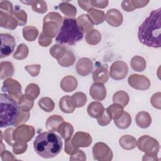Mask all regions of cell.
I'll return each instance as SVG.
<instances>
[{"label": "cell", "instance_id": "obj_33", "mask_svg": "<svg viewBox=\"0 0 161 161\" xmlns=\"http://www.w3.org/2000/svg\"><path fill=\"white\" fill-rule=\"evenodd\" d=\"M34 104V99L26 95H23L18 103L19 109L23 111H30Z\"/></svg>", "mask_w": 161, "mask_h": 161}, {"label": "cell", "instance_id": "obj_34", "mask_svg": "<svg viewBox=\"0 0 161 161\" xmlns=\"http://www.w3.org/2000/svg\"><path fill=\"white\" fill-rule=\"evenodd\" d=\"M38 35V30L33 26H26L23 28V38L28 42H33Z\"/></svg>", "mask_w": 161, "mask_h": 161}, {"label": "cell", "instance_id": "obj_49", "mask_svg": "<svg viewBox=\"0 0 161 161\" xmlns=\"http://www.w3.org/2000/svg\"><path fill=\"white\" fill-rule=\"evenodd\" d=\"M111 119H112L110 117L109 114H108L107 111L105 109H104L103 113L102 114V115L97 118L98 124L102 126H107L108 125H109L110 123Z\"/></svg>", "mask_w": 161, "mask_h": 161}, {"label": "cell", "instance_id": "obj_25", "mask_svg": "<svg viewBox=\"0 0 161 161\" xmlns=\"http://www.w3.org/2000/svg\"><path fill=\"white\" fill-rule=\"evenodd\" d=\"M87 15L93 25H99L105 20V13L103 11L91 8L87 11Z\"/></svg>", "mask_w": 161, "mask_h": 161}, {"label": "cell", "instance_id": "obj_26", "mask_svg": "<svg viewBox=\"0 0 161 161\" xmlns=\"http://www.w3.org/2000/svg\"><path fill=\"white\" fill-rule=\"evenodd\" d=\"M14 69L12 62L9 61L1 62L0 64V79L11 78L14 74Z\"/></svg>", "mask_w": 161, "mask_h": 161}, {"label": "cell", "instance_id": "obj_36", "mask_svg": "<svg viewBox=\"0 0 161 161\" xmlns=\"http://www.w3.org/2000/svg\"><path fill=\"white\" fill-rule=\"evenodd\" d=\"M75 61L74 54L70 50H67L64 56L59 60H57L58 63L62 67H68L72 65Z\"/></svg>", "mask_w": 161, "mask_h": 161}, {"label": "cell", "instance_id": "obj_50", "mask_svg": "<svg viewBox=\"0 0 161 161\" xmlns=\"http://www.w3.org/2000/svg\"><path fill=\"white\" fill-rule=\"evenodd\" d=\"M41 66L39 64H35V65H28L25 67V70L32 76V77H36L37 76L40 70Z\"/></svg>", "mask_w": 161, "mask_h": 161}, {"label": "cell", "instance_id": "obj_4", "mask_svg": "<svg viewBox=\"0 0 161 161\" xmlns=\"http://www.w3.org/2000/svg\"><path fill=\"white\" fill-rule=\"evenodd\" d=\"M0 108V127L14 125L19 112L17 103L8 94L1 93Z\"/></svg>", "mask_w": 161, "mask_h": 161}, {"label": "cell", "instance_id": "obj_45", "mask_svg": "<svg viewBox=\"0 0 161 161\" xmlns=\"http://www.w3.org/2000/svg\"><path fill=\"white\" fill-rule=\"evenodd\" d=\"M30 116V113L29 111H23L19 109L18 114L14 125L15 126H17L21 124L26 123L28 120Z\"/></svg>", "mask_w": 161, "mask_h": 161}, {"label": "cell", "instance_id": "obj_30", "mask_svg": "<svg viewBox=\"0 0 161 161\" xmlns=\"http://www.w3.org/2000/svg\"><path fill=\"white\" fill-rule=\"evenodd\" d=\"M130 97L127 92L124 91H118L115 92L113 97L114 103L118 104L122 107H125L129 103Z\"/></svg>", "mask_w": 161, "mask_h": 161}, {"label": "cell", "instance_id": "obj_58", "mask_svg": "<svg viewBox=\"0 0 161 161\" xmlns=\"http://www.w3.org/2000/svg\"><path fill=\"white\" fill-rule=\"evenodd\" d=\"M91 3L93 7H96L99 8H104L108 5V1H98V0H91Z\"/></svg>", "mask_w": 161, "mask_h": 161}, {"label": "cell", "instance_id": "obj_53", "mask_svg": "<svg viewBox=\"0 0 161 161\" xmlns=\"http://www.w3.org/2000/svg\"><path fill=\"white\" fill-rule=\"evenodd\" d=\"M121 8L122 9L127 12H131L134 11L136 8L133 3V0L130 1H123L121 3Z\"/></svg>", "mask_w": 161, "mask_h": 161}, {"label": "cell", "instance_id": "obj_31", "mask_svg": "<svg viewBox=\"0 0 161 161\" xmlns=\"http://www.w3.org/2000/svg\"><path fill=\"white\" fill-rule=\"evenodd\" d=\"M23 3L31 5L32 10L40 14H44L47 11V5L44 1H24Z\"/></svg>", "mask_w": 161, "mask_h": 161}, {"label": "cell", "instance_id": "obj_42", "mask_svg": "<svg viewBox=\"0 0 161 161\" xmlns=\"http://www.w3.org/2000/svg\"><path fill=\"white\" fill-rule=\"evenodd\" d=\"M28 53L29 50L26 45L25 43H21L18 46L13 57L16 60H23L27 57Z\"/></svg>", "mask_w": 161, "mask_h": 161}, {"label": "cell", "instance_id": "obj_22", "mask_svg": "<svg viewBox=\"0 0 161 161\" xmlns=\"http://www.w3.org/2000/svg\"><path fill=\"white\" fill-rule=\"evenodd\" d=\"M87 111L88 114L91 117L93 118H97L103 113L104 108L101 103L94 101L89 104Z\"/></svg>", "mask_w": 161, "mask_h": 161}, {"label": "cell", "instance_id": "obj_39", "mask_svg": "<svg viewBox=\"0 0 161 161\" xmlns=\"http://www.w3.org/2000/svg\"><path fill=\"white\" fill-rule=\"evenodd\" d=\"M70 97L75 108L83 107L87 102V96L82 92H77Z\"/></svg>", "mask_w": 161, "mask_h": 161}, {"label": "cell", "instance_id": "obj_8", "mask_svg": "<svg viewBox=\"0 0 161 161\" xmlns=\"http://www.w3.org/2000/svg\"><path fill=\"white\" fill-rule=\"evenodd\" d=\"M35 128L32 126L27 125H20L16 126L13 132V137L15 142H28L30 141L35 135Z\"/></svg>", "mask_w": 161, "mask_h": 161}, {"label": "cell", "instance_id": "obj_56", "mask_svg": "<svg viewBox=\"0 0 161 161\" xmlns=\"http://www.w3.org/2000/svg\"><path fill=\"white\" fill-rule=\"evenodd\" d=\"M1 157L2 160L6 161V160H16V158L13 156L12 153H11L8 150H2L1 151Z\"/></svg>", "mask_w": 161, "mask_h": 161}, {"label": "cell", "instance_id": "obj_6", "mask_svg": "<svg viewBox=\"0 0 161 161\" xmlns=\"http://www.w3.org/2000/svg\"><path fill=\"white\" fill-rule=\"evenodd\" d=\"M1 91L2 92L8 93V94L13 99L17 104L21 97L23 96L21 84L16 80L11 78H8L3 82Z\"/></svg>", "mask_w": 161, "mask_h": 161}, {"label": "cell", "instance_id": "obj_43", "mask_svg": "<svg viewBox=\"0 0 161 161\" xmlns=\"http://www.w3.org/2000/svg\"><path fill=\"white\" fill-rule=\"evenodd\" d=\"M13 15L18 21V26H23L26 23L27 14L24 10L20 9L17 7L14 9Z\"/></svg>", "mask_w": 161, "mask_h": 161}, {"label": "cell", "instance_id": "obj_38", "mask_svg": "<svg viewBox=\"0 0 161 161\" xmlns=\"http://www.w3.org/2000/svg\"><path fill=\"white\" fill-rule=\"evenodd\" d=\"M58 8L65 16L74 17L76 15L77 9L72 4L67 2H63L58 5Z\"/></svg>", "mask_w": 161, "mask_h": 161}, {"label": "cell", "instance_id": "obj_21", "mask_svg": "<svg viewBox=\"0 0 161 161\" xmlns=\"http://www.w3.org/2000/svg\"><path fill=\"white\" fill-rule=\"evenodd\" d=\"M136 125L142 128H147L152 123V118L150 114L146 111H140L135 116Z\"/></svg>", "mask_w": 161, "mask_h": 161}, {"label": "cell", "instance_id": "obj_11", "mask_svg": "<svg viewBox=\"0 0 161 161\" xmlns=\"http://www.w3.org/2000/svg\"><path fill=\"white\" fill-rule=\"evenodd\" d=\"M128 72L127 64L122 60H117L110 67L109 75L114 80H121L126 77Z\"/></svg>", "mask_w": 161, "mask_h": 161}, {"label": "cell", "instance_id": "obj_37", "mask_svg": "<svg viewBox=\"0 0 161 161\" xmlns=\"http://www.w3.org/2000/svg\"><path fill=\"white\" fill-rule=\"evenodd\" d=\"M67 48L60 44H55L50 48V54L57 60L62 58L67 52Z\"/></svg>", "mask_w": 161, "mask_h": 161}, {"label": "cell", "instance_id": "obj_54", "mask_svg": "<svg viewBox=\"0 0 161 161\" xmlns=\"http://www.w3.org/2000/svg\"><path fill=\"white\" fill-rule=\"evenodd\" d=\"M70 160H86V155L85 153L81 150H78L76 152L73 153L70 155Z\"/></svg>", "mask_w": 161, "mask_h": 161}, {"label": "cell", "instance_id": "obj_18", "mask_svg": "<svg viewBox=\"0 0 161 161\" xmlns=\"http://www.w3.org/2000/svg\"><path fill=\"white\" fill-rule=\"evenodd\" d=\"M18 25V21L12 14L0 11V26L6 29L14 30Z\"/></svg>", "mask_w": 161, "mask_h": 161}, {"label": "cell", "instance_id": "obj_47", "mask_svg": "<svg viewBox=\"0 0 161 161\" xmlns=\"http://www.w3.org/2000/svg\"><path fill=\"white\" fill-rule=\"evenodd\" d=\"M13 131H14V129L13 128H9L4 131L3 135L1 132L3 137L4 138V140L10 146H13L14 144V143L16 142L13 137Z\"/></svg>", "mask_w": 161, "mask_h": 161}, {"label": "cell", "instance_id": "obj_14", "mask_svg": "<svg viewBox=\"0 0 161 161\" xmlns=\"http://www.w3.org/2000/svg\"><path fill=\"white\" fill-rule=\"evenodd\" d=\"M92 79L94 83H106L109 79L107 64H100L97 65L92 72Z\"/></svg>", "mask_w": 161, "mask_h": 161}, {"label": "cell", "instance_id": "obj_29", "mask_svg": "<svg viewBox=\"0 0 161 161\" xmlns=\"http://www.w3.org/2000/svg\"><path fill=\"white\" fill-rule=\"evenodd\" d=\"M57 132L65 140H66L71 138L74 133V127L70 123L64 122L59 126Z\"/></svg>", "mask_w": 161, "mask_h": 161}, {"label": "cell", "instance_id": "obj_5", "mask_svg": "<svg viewBox=\"0 0 161 161\" xmlns=\"http://www.w3.org/2000/svg\"><path fill=\"white\" fill-rule=\"evenodd\" d=\"M63 23L62 16L57 12H50L43 18V33L52 38L58 33L60 26Z\"/></svg>", "mask_w": 161, "mask_h": 161}, {"label": "cell", "instance_id": "obj_3", "mask_svg": "<svg viewBox=\"0 0 161 161\" xmlns=\"http://www.w3.org/2000/svg\"><path fill=\"white\" fill-rule=\"evenodd\" d=\"M84 32L78 25L77 19L65 18L55 41L60 44L74 45L83 38Z\"/></svg>", "mask_w": 161, "mask_h": 161}, {"label": "cell", "instance_id": "obj_44", "mask_svg": "<svg viewBox=\"0 0 161 161\" xmlns=\"http://www.w3.org/2000/svg\"><path fill=\"white\" fill-rule=\"evenodd\" d=\"M40 88L36 84L31 83L29 84L25 91V94L31 97L33 99H36L40 94Z\"/></svg>", "mask_w": 161, "mask_h": 161}, {"label": "cell", "instance_id": "obj_2", "mask_svg": "<svg viewBox=\"0 0 161 161\" xmlns=\"http://www.w3.org/2000/svg\"><path fill=\"white\" fill-rule=\"evenodd\" d=\"M33 147L40 157L45 158H53L62 150V141L53 131H45L36 136L33 142Z\"/></svg>", "mask_w": 161, "mask_h": 161}, {"label": "cell", "instance_id": "obj_51", "mask_svg": "<svg viewBox=\"0 0 161 161\" xmlns=\"http://www.w3.org/2000/svg\"><path fill=\"white\" fill-rule=\"evenodd\" d=\"M79 150V148H75L72 143V140L71 138H69L68 140H65V152L68 154V155H72L73 153H74L75 152H76L77 150Z\"/></svg>", "mask_w": 161, "mask_h": 161}, {"label": "cell", "instance_id": "obj_20", "mask_svg": "<svg viewBox=\"0 0 161 161\" xmlns=\"http://www.w3.org/2000/svg\"><path fill=\"white\" fill-rule=\"evenodd\" d=\"M64 122L63 118L59 115H52L47 119L45 126L48 131H57L60 125Z\"/></svg>", "mask_w": 161, "mask_h": 161}, {"label": "cell", "instance_id": "obj_16", "mask_svg": "<svg viewBox=\"0 0 161 161\" xmlns=\"http://www.w3.org/2000/svg\"><path fill=\"white\" fill-rule=\"evenodd\" d=\"M93 68L92 62L88 58L83 57L80 58L76 64V70L79 75L86 76L89 75Z\"/></svg>", "mask_w": 161, "mask_h": 161}, {"label": "cell", "instance_id": "obj_15", "mask_svg": "<svg viewBox=\"0 0 161 161\" xmlns=\"http://www.w3.org/2000/svg\"><path fill=\"white\" fill-rule=\"evenodd\" d=\"M105 19L109 25L118 27L122 24L123 18L121 13L118 9H111L105 14Z\"/></svg>", "mask_w": 161, "mask_h": 161}, {"label": "cell", "instance_id": "obj_12", "mask_svg": "<svg viewBox=\"0 0 161 161\" xmlns=\"http://www.w3.org/2000/svg\"><path fill=\"white\" fill-rule=\"evenodd\" d=\"M129 85L137 90L145 91L149 89L150 86V80L145 75L140 74H131L128 79Z\"/></svg>", "mask_w": 161, "mask_h": 161}, {"label": "cell", "instance_id": "obj_55", "mask_svg": "<svg viewBox=\"0 0 161 161\" xmlns=\"http://www.w3.org/2000/svg\"><path fill=\"white\" fill-rule=\"evenodd\" d=\"M150 103L152 106L158 109H160V92L154 94L150 99Z\"/></svg>", "mask_w": 161, "mask_h": 161}, {"label": "cell", "instance_id": "obj_28", "mask_svg": "<svg viewBox=\"0 0 161 161\" xmlns=\"http://www.w3.org/2000/svg\"><path fill=\"white\" fill-rule=\"evenodd\" d=\"M114 123L118 128L126 129L131 123V116L128 113L123 111L120 116L114 120Z\"/></svg>", "mask_w": 161, "mask_h": 161}, {"label": "cell", "instance_id": "obj_40", "mask_svg": "<svg viewBox=\"0 0 161 161\" xmlns=\"http://www.w3.org/2000/svg\"><path fill=\"white\" fill-rule=\"evenodd\" d=\"M38 105L40 108L45 112L49 113L53 110L55 108V103L53 100L48 97H43L38 101Z\"/></svg>", "mask_w": 161, "mask_h": 161}, {"label": "cell", "instance_id": "obj_41", "mask_svg": "<svg viewBox=\"0 0 161 161\" xmlns=\"http://www.w3.org/2000/svg\"><path fill=\"white\" fill-rule=\"evenodd\" d=\"M106 110L109 114L111 119L114 120L117 119L119 116H120L124 111L123 107L116 103L110 105Z\"/></svg>", "mask_w": 161, "mask_h": 161}, {"label": "cell", "instance_id": "obj_9", "mask_svg": "<svg viewBox=\"0 0 161 161\" xmlns=\"http://www.w3.org/2000/svg\"><path fill=\"white\" fill-rule=\"evenodd\" d=\"M92 155L94 160L99 161H110L113 159L111 148L103 142H97L93 146Z\"/></svg>", "mask_w": 161, "mask_h": 161}, {"label": "cell", "instance_id": "obj_32", "mask_svg": "<svg viewBox=\"0 0 161 161\" xmlns=\"http://www.w3.org/2000/svg\"><path fill=\"white\" fill-rule=\"evenodd\" d=\"M130 65L132 69L136 72H142L146 68V61L140 56L133 57L130 61Z\"/></svg>", "mask_w": 161, "mask_h": 161}, {"label": "cell", "instance_id": "obj_59", "mask_svg": "<svg viewBox=\"0 0 161 161\" xmlns=\"http://www.w3.org/2000/svg\"><path fill=\"white\" fill-rule=\"evenodd\" d=\"M134 4L136 8H140L145 7L149 3V1H138V0H133Z\"/></svg>", "mask_w": 161, "mask_h": 161}, {"label": "cell", "instance_id": "obj_10", "mask_svg": "<svg viewBox=\"0 0 161 161\" xmlns=\"http://www.w3.org/2000/svg\"><path fill=\"white\" fill-rule=\"evenodd\" d=\"M0 57L3 58L11 55L14 50L16 42L14 38L8 33H1Z\"/></svg>", "mask_w": 161, "mask_h": 161}, {"label": "cell", "instance_id": "obj_19", "mask_svg": "<svg viewBox=\"0 0 161 161\" xmlns=\"http://www.w3.org/2000/svg\"><path fill=\"white\" fill-rule=\"evenodd\" d=\"M77 80L72 75H67L64 77L60 82L61 89L66 92H70L74 91L77 87Z\"/></svg>", "mask_w": 161, "mask_h": 161}, {"label": "cell", "instance_id": "obj_23", "mask_svg": "<svg viewBox=\"0 0 161 161\" xmlns=\"http://www.w3.org/2000/svg\"><path fill=\"white\" fill-rule=\"evenodd\" d=\"M59 108L60 110L65 113H72L75 109L71 99V97L68 95L63 96L60 99Z\"/></svg>", "mask_w": 161, "mask_h": 161}, {"label": "cell", "instance_id": "obj_27", "mask_svg": "<svg viewBox=\"0 0 161 161\" xmlns=\"http://www.w3.org/2000/svg\"><path fill=\"white\" fill-rule=\"evenodd\" d=\"M77 22L84 33H87L93 28V23L91 22L87 14H83L77 17Z\"/></svg>", "mask_w": 161, "mask_h": 161}, {"label": "cell", "instance_id": "obj_13", "mask_svg": "<svg viewBox=\"0 0 161 161\" xmlns=\"http://www.w3.org/2000/svg\"><path fill=\"white\" fill-rule=\"evenodd\" d=\"M72 143L77 148L79 147H87L92 143V137L88 133L77 131L74 135Z\"/></svg>", "mask_w": 161, "mask_h": 161}, {"label": "cell", "instance_id": "obj_57", "mask_svg": "<svg viewBox=\"0 0 161 161\" xmlns=\"http://www.w3.org/2000/svg\"><path fill=\"white\" fill-rule=\"evenodd\" d=\"M77 3L79 6L84 11H88L91 8H93L91 1H78Z\"/></svg>", "mask_w": 161, "mask_h": 161}, {"label": "cell", "instance_id": "obj_46", "mask_svg": "<svg viewBox=\"0 0 161 161\" xmlns=\"http://www.w3.org/2000/svg\"><path fill=\"white\" fill-rule=\"evenodd\" d=\"M13 147V152L16 155L22 154L25 153L28 148V145L26 142H16Z\"/></svg>", "mask_w": 161, "mask_h": 161}, {"label": "cell", "instance_id": "obj_48", "mask_svg": "<svg viewBox=\"0 0 161 161\" xmlns=\"http://www.w3.org/2000/svg\"><path fill=\"white\" fill-rule=\"evenodd\" d=\"M0 9L1 11L9 14H13L14 9L12 3L9 1H2L0 3Z\"/></svg>", "mask_w": 161, "mask_h": 161}, {"label": "cell", "instance_id": "obj_1", "mask_svg": "<svg viewBox=\"0 0 161 161\" xmlns=\"http://www.w3.org/2000/svg\"><path fill=\"white\" fill-rule=\"evenodd\" d=\"M160 11V8L151 11L150 15L138 27V40L147 47L155 48L161 47Z\"/></svg>", "mask_w": 161, "mask_h": 161}, {"label": "cell", "instance_id": "obj_24", "mask_svg": "<svg viewBox=\"0 0 161 161\" xmlns=\"http://www.w3.org/2000/svg\"><path fill=\"white\" fill-rule=\"evenodd\" d=\"M136 138L130 135H123L119 140V145L126 150L134 149L136 147Z\"/></svg>", "mask_w": 161, "mask_h": 161}, {"label": "cell", "instance_id": "obj_60", "mask_svg": "<svg viewBox=\"0 0 161 161\" xmlns=\"http://www.w3.org/2000/svg\"><path fill=\"white\" fill-rule=\"evenodd\" d=\"M143 160H157V155L152 153H145L142 158Z\"/></svg>", "mask_w": 161, "mask_h": 161}, {"label": "cell", "instance_id": "obj_7", "mask_svg": "<svg viewBox=\"0 0 161 161\" xmlns=\"http://www.w3.org/2000/svg\"><path fill=\"white\" fill-rule=\"evenodd\" d=\"M138 149L145 153L156 154L159 150V143L157 140L148 135H143L140 137L136 142Z\"/></svg>", "mask_w": 161, "mask_h": 161}, {"label": "cell", "instance_id": "obj_52", "mask_svg": "<svg viewBox=\"0 0 161 161\" xmlns=\"http://www.w3.org/2000/svg\"><path fill=\"white\" fill-rule=\"evenodd\" d=\"M52 42L51 38L45 35L43 32L40 33L38 38V43L42 47H48Z\"/></svg>", "mask_w": 161, "mask_h": 161}, {"label": "cell", "instance_id": "obj_35", "mask_svg": "<svg viewBox=\"0 0 161 161\" xmlns=\"http://www.w3.org/2000/svg\"><path fill=\"white\" fill-rule=\"evenodd\" d=\"M85 40L88 44L91 45H95L101 42V35L98 30L92 29L87 33Z\"/></svg>", "mask_w": 161, "mask_h": 161}, {"label": "cell", "instance_id": "obj_17", "mask_svg": "<svg viewBox=\"0 0 161 161\" xmlns=\"http://www.w3.org/2000/svg\"><path fill=\"white\" fill-rule=\"evenodd\" d=\"M91 97L96 101H103L106 97V89L103 84L94 83L90 87Z\"/></svg>", "mask_w": 161, "mask_h": 161}]
</instances>
